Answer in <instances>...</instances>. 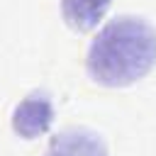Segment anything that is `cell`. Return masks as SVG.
<instances>
[{"label": "cell", "instance_id": "cell-1", "mask_svg": "<svg viewBox=\"0 0 156 156\" xmlns=\"http://www.w3.org/2000/svg\"><path fill=\"white\" fill-rule=\"evenodd\" d=\"M156 63V27L139 15L107 22L88 46L85 73L105 88H124L144 78Z\"/></svg>", "mask_w": 156, "mask_h": 156}, {"label": "cell", "instance_id": "cell-2", "mask_svg": "<svg viewBox=\"0 0 156 156\" xmlns=\"http://www.w3.org/2000/svg\"><path fill=\"white\" fill-rule=\"evenodd\" d=\"M12 132L22 139L41 136L54 122V100L46 90H32L12 110Z\"/></svg>", "mask_w": 156, "mask_h": 156}, {"label": "cell", "instance_id": "cell-3", "mask_svg": "<svg viewBox=\"0 0 156 156\" xmlns=\"http://www.w3.org/2000/svg\"><path fill=\"white\" fill-rule=\"evenodd\" d=\"M44 156H110V151L100 132L83 124H73L61 129L49 141Z\"/></svg>", "mask_w": 156, "mask_h": 156}, {"label": "cell", "instance_id": "cell-4", "mask_svg": "<svg viewBox=\"0 0 156 156\" xmlns=\"http://www.w3.org/2000/svg\"><path fill=\"white\" fill-rule=\"evenodd\" d=\"M112 0H61V15L76 32H90L110 10Z\"/></svg>", "mask_w": 156, "mask_h": 156}]
</instances>
